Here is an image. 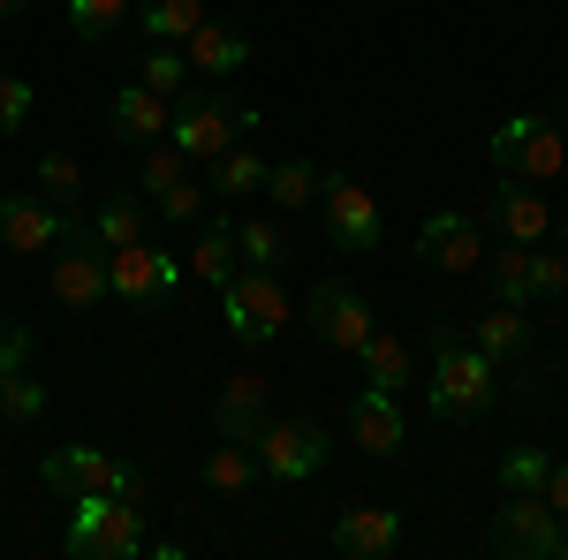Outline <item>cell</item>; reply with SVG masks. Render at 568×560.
<instances>
[{"mask_svg":"<svg viewBox=\"0 0 568 560\" xmlns=\"http://www.w3.org/2000/svg\"><path fill=\"white\" fill-rule=\"evenodd\" d=\"M500 409V364L485 356L463 326H433V379H425V417L433 425H470Z\"/></svg>","mask_w":568,"mask_h":560,"instance_id":"cell-1","label":"cell"},{"mask_svg":"<svg viewBox=\"0 0 568 560\" xmlns=\"http://www.w3.org/2000/svg\"><path fill=\"white\" fill-rule=\"evenodd\" d=\"M251 130H258V106H243L227 84H190L175 99V122H168V136H175L190 160H205V167H213L227 144H243Z\"/></svg>","mask_w":568,"mask_h":560,"instance_id":"cell-2","label":"cell"},{"mask_svg":"<svg viewBox=\"0 0 568 560\" xmlns=\"http://www.w3.org/2000/svg\"><path fill=\"white\" fill-rule=\"evenodd\" d=\"M69 560H130L144 553V508L114 500V492H77L69 500V530H61Z\"/></svg>","mask_w":568,"mask_h":560,"instance_id":"cell-3","label":"cell"},{"mask_svg":"<svg viewBox=\"0 0 568 560\" xmlns=\"http://www.w3.org/2000/svg\"><path fill=\"white\" fill-rule=\"evenodd\" d=\"M220 318H227V334H235L243 348L281 342V326L296 318V296H288L281 265H243V273L220 288Z\"/></svg>","mask_w":568,"mask_h":560,"instance_id":"cell-4","label":"cell"},{"mask_svg":"<svg viewBox=\"0 0 568 560\" xmlns=\"http://www.w3.org/2000/svg\"><path fill=\"white\" fill-rule=\"evenodd\" d=\"M45 258H53L45 288H53V303H61V310H99V303L114 296V288H106V243L91 235V220H77V213H69L61 243H53Z\"/></svg>","mask_w":568,"mask_h":560,"instance_id":"cell-5","label":"cell"},{"mask_svg":"<svg viewBox=\"0 0 568 560\" xmlns=\"http://www.w3.org/2000/svg\"><path fill=\"white\" fill-rule=\"evenodd\" d=\"M485 546L508 560H546V553L568 560V522L546 508V492H500V508L485 522Z\"/></svg>","mask_w":568,"mask_h":560,"instance_id":"cell-6","label":"cell"},{"mask_svg":"<svg viewBox=\"0 0 568 560\" xmlns=\"http://www.w3.org/2000/svg\"><path fill=\"white\" fill-rule=\"evenodd\" d=\"M485 160H493L500 174H524V182H554V174L568 167L561 122H554V114H516V122H500V130H493Z\"/></svg>","mask_w":568,"mask_h":560,"instance_id":"cell-7","label":"cell"},{"mask_svg":"<svg viewBox=\"0 0 568 560\" xmlns=\"http://www.w3.org/2000/svg\"><path fill=\"white\" fill-rule=\"evenodd\" d=\"M318 220H326V235H334L342 258H372V251L387 243V220H379L372 190H364L356 174H326V182H318Z\"/></svg>","mask_w":568,"mask_h":560,"instance_id":"cell-8","label":"cell"},{"mask_svg":"<svg viewBox=\"0 0 568 560\" xmlns=\"http://www.w3.org/2000/svg\"><path fill=\"white\" fill-rule=\"evenodd\" d=\"M258 447V470L273 477V485H304V477H318L326 470V431L318 425H304V417H265V431L251 439Z\"/></svg>","mask_w":568,"mask_h":560,"instance_id":"cell-9","label":"cell"},{"mask_svg":"<svg viewBox=\"0 0 568 560\" xmlns=\"http://www.w3.org/2000/svg\"><path fill=\"white\" fill-rule=\"evenodd\" d=\"M69 227V205H53L45 190H0V251L16 258H45Z\"/></svg>","mask_w":568,"mask_h":560,"instance_id":"cell-10","label":"cell"},{"mask_svg":"<svg viewBox=\"0 0 568 560\" xmlns=\"http://www.w3.org/2000/svg\"><path fill=\"white\" fill-rule=\"evenodd\" d=\"M304 310H311V326H318V342H326V348H342V356H356V348L372 342V326H379L356 281H318Z\"/></svg>","mask_w":568,"mask_h":560,"instance_id":"cell-11","label":"cell"},{"mask_svg":"<svg viewBox=\"0 0 568 560\" xmlns=\"http://www.w3.org/2000/svg\"><path fill=\"white\" fill-rule=\"evenodd\" d=\"M417 265H439V273H478L485 265V220L447 205L417 227Z\"/></svg>","mask_w":568,"mask_h":560,"instance_id":"cell-12","label":"cell"},{"mask_svg":"<svg viewBox=\"0 0 568 560\" xmlns=\"http://www.w3.org/2000/svg\"><path fill=\"white\" fill-rule=\"evenodd\" d=\"M175 281H182V258L160 251V243H122V251H106V288L122 303H160Z\"/></svg>","mask_w":568,"mask_h":560,"instance_id":"cell-13","label":"cell"},{"mask_svg":"<svg viewBox=\"0 0 568 560\" xmlns=\"http://www.w3.org/2000/svg\"><path fill=\"white\" fill-rule=\"evenodd\" d=\"M485 220L500 227V243H546L554 235V205H546V182H524L508 174L493 197H485Z\"/></svg>","mask_w":568,"mask_h":560,"instance_id":"cell-14","label":"cell"},{"mask_svg":"<svg viewBox=\"0 0 568 560\" xmlns=\"http://www.w3.org/2000/svg\"><path fill=\"white\" fill-rule=\"evenodd\" d=\"M251 53H258V45H251V31L213 23V16L182 39V61H190V77H197V84H227V77H243V69H251Z\"/></svg>","mask_w":568,"mask_h":560,"instance_id":"cell-15","label":"cell"},{"mask_svg":"<svg viewBox=\"0 0 568 560\" xmlns=\"http://www.w3.org/2000/svg\"><path fill=\"white\" fill-rule=\"evenodd\" d=\"M349 439L364 447V455H402L409 447V417H402V394H387V387H364L349 401Z\"/></svg>","mask_w":568,"mask_h":560,"instance_id":"cell-16","label":"cell"},{"mask_svg":"<svg viewBox=\"0 0 568 560\" xmlns=\"http://www.w3.org/2000/svg\"><path fill=\"white\" fill-rule=\"evenodd\" d=\"M265 417H273V387H265L258 371H235L213 401V431L220 439H258Z\"/></svg>","mask_w":568,"mask_h":560,"instance_id":"cell-17","label":"cell"},{"mask_svg":"<svg viewBox=\"0 0 568 560\" xmlns=\"http://www.w3.org/2000/svg\"><path fill=\"white\" fill-rule=\"evenodd\" d=\"M45 492H61V500H77V492H106V477H114V455L106 447H91V439H77V447H53L39 462Z\"/></svg>","mask_w":568,"mask_h":560,"instance_id":"cell-18","label":"cell"},{"mask_svg":"<svg viewBox=\"0 0 568 560\" xmlns=\"http://www.w3.org/2000/svg\"><path fill=\"white\" fill-rule=\"evenodd\" d=\"M394 546H402V508H342V516H334V553L387 560Z\"/></svg>","mask_w":568,"mask_h":560,"instance_id":"cell-19","label":"cell"},{"mask_svg":"<svg viewBox=\"0 0 568 560\" xmlns=\"http://www.w3.org/2000/svg\"><path fill=\"white\" fill-rule=\"evenodd\" d=\"M106 122H114L122 144H160L168 122H175V99H160L152 84H122V91H114V106H106Z\"/></svg>","mask_w":568,"mask_h":560,"instance_id":"cell-20","label":"cell"},{"mask_svg":"<svg viewBox=\"0 0 568 560\" xmlns=\"http://www.w3.org/2000/svg\"><path fill=\"white\" fill-rule=\"evenodd\" d=\"M356 356H364V387H387V394L425 387V379H417V356H409V342H402V334H387V326H372V342L356 348Z\"/></svg>","mask_w":568,"mask_h":560,"instance_id":"cell-21","label":"cell"},{"mask_svg":"<svg viewBox=\"0 0 568 560\" xmlns=\"http://www.w3.org/2000/svg\"><path fill=\"white\" fill-rule=\"evenodd\" d=\"M470 342H478L493 364H524V356H530V318H524V303H493V310H478Z\"/></svg>","mask_w":568,"mask_h":560,"instance_id":"cell-22","label":"cell"},{"mask_svg":"<svg viewBox=\"0 0 568 560\" xmlns=\"http://www.w3.org/2000/svg\"><path fill=\"white\" fill-rule=\"evenodd\" d=\"M130 23L152 45H182L197 23H205V0H130Z\"/></svg>","mask_w":568,"mask_h":560,"instance_id":"cell-23","label":"cell"},{"mask_svg":"<svg viewBox=\"0 0 568 560\" xmlns=\"http://www.w3.org/2000/svg\"><path fill=\"white\" fill-rule=\"evenodd\" d=\"M235 220H197V243H190V273L205 281V288H227L235 281Z\"/></svg>","mask_w":568,"mask_h":560,"instance_id":"cell-24","label":"cell"},{"mask_svg":"<svg viewBox=\"0 0 568 560\" xmlns=\"http://www.w3.org/2000/svg\"><path fill=\"white\" fill-rule=\"evenodd\" d=\"M258 447L251 439H220L213 455H205V492H227V500H243L251 485H258Z\"/></svg>","mask_w":568,"mask_h":560,"instance_id":"cell-25","label":"cell"},{"mask_svg":"<svg viewBox=\"0 0 568 560\" xmlns=\"http://www.w3.org/2000/svg\"><path fill=\"white\" fill-rule=\"evenodd\" d=\"M530 251L538 243H493L485 251V288H493V303H530L538 288H530Z\"/></svg>","mask_w":568,"mask_h":560,"instance_id":"cell-26","label":"cell"},{"mask_svg":"<svg viewBox=\"0 0 568 560\" xmlns=\"http://www.w3.org/2000/svg\"><path fill=\"white\" fill-rule=\"evenodd\" d=\"M144 227H152V213H144V190H114V197L91 213V235H99L106 251H122V243H144Z\"/></svg>","mask_w":568,"mask_h":560,"instance_id":"cell-27","label":"cell"},{"mask_svg":"<svg viewBox=\"0 0 568 560\" xmlns=\"http://www.w3.org/2000/svg\"><path fill=\"white\" fill-rule=\"evenodd\" d=\"M265 167H273V160H265L258 144H227V152L213 160V182H205V190H213V197H258Z\"/></svg>","mask_w":568,"mask_h":560,"instance_id":"cell-28","label":"cell"},{"mask_svg":"<svg viewBox=\"0 0 568 560\" xmlns=\"http://www.w3.org/2000/svg\"><path fill=\"white\" fill-rule=\"evenodd\" d=\"M318 182H326V174L311 167V160H273V167H265V205H281V213H304V205H318Z\"/></svg>","mask_w":568,"mask_h":560,"instance_id":"cell-29","label":"cell"},{"mask_svg":"<svg viewBox=\"0 0 568 560\" xmlns=\"http://www.w3.org/2000/svg\"><path fill=\"white\" fill-rule=\"evenodd\" d=\"M235 258L243 265H288V227H281L273 213L235 220Z\"/></svg>","mask_w":568,"mask_h":560,"instance_id":"cell-30","label":"cell"},{"mask_svg":"<svg viewBox=\"0 0 568 560\" xmlns=\"http://www.w3.org/2000/svg\"><path fill=\"white\" fill-rule=\"evenodd\" d=\"M182 174H190V152H182L175 136H160V144H144V160H136V190H144V205H152L160 190H175Z\"/></svg>","mask_w":568,"mask_h":560,"instance_id":"cell-31","label":"cell"},{"mask_svg":"<svg viewBox=\"0 0 568 560\" xmlns=\"http://www.w3.org/2000/svg\"><path fill=\"white\" fill-rule=\"evenodd\" d=\"M136 84H152L160 99H182V91L197 84V77H190L182 45H144V61H136Z\"/></svg>","mask_w":568,"mask_h":560,"instance_id":"cell-32","label":"cell"},{"mask_svg":"<svg viewBox=\"0 0 568 560\" xmlns=\"http://www.w3.org/2000/svg\"><path fill=\"white\" fill-rule=\"evenodd\" d=\"M69 23L84 45H106L122 23H130V0H69Z\"/></svg>","mask_w":568,"mask_h":560,"instance_id":"cell-33","label":"cell"},{"mask_svg":"<svg viewBox=\"0 0 568 560\" xmlns=\"http://www.w3.org/2000/svg\"><path fill=\"white\" fill-rule=\"evenodd\" d=\"M45 417V387L31 371H8L0 379V425H39Z\"/></svg>","mask_w":568,"mask_h":560,"instance_id":"cell-34","label":"cell"},{"mask_svg":"<svg viewBox=\"0 0 568 560\" xmlns=\"http://www.w3.org/2000/svg\"><path fill=\"white\" fill-rule=\"evenodd\" d=\"M205 205H213V190H205V182H190V174H182L175 190H160V197H152V213L168 220V227H197Z\"/></svg>","mask_w":568,"mask_h":560,"instance_id":"cell-35","label":"cell"},{"mask_svg":"<svg viewBox=\"0 0 568 560\" xmlns=\"http://www.w3.org/2000/svg\"><path fill=\"white\" fill-rule=\"evenodd\" d=\"M500 492H546V447H508L500 455Z\"/></svg>","mask_w":568,"mask_h":560,"instance_id":"cell-36","label":"cell"},{"mask_svg":"<svg viewBox=\"0 0 568 560\" xmlns=\"http://www.w3.org/2000/svg\"><path fill=\"white\" fill-rule=\"evenodd\" d=\"M39 190L53 197V205H77V197H84V167H77L69 152H45L39 160Z\"/></svg>","mask_w":568,"mask_h":560,"instance_id":"cell-37","label":"cell"},{"mask_svg":"<svg viewBox=\"0 0 568 560\" xmlns=\"http://www.w3.org/2000/svg\"><path fill=\"white\" fill-rule=\"evenodd\" d=\"M31 106H39V91L23 84V77H8V69H0V136L23 130V122H31Z\"/></svg>","mask_w":568,"mask_h":560,"instance_id":"cell-38","label":"cell"},{"mask_svg":"<svg viewBox=\"0 0 568 560\" xmlns=\"http://www.w3.org/2000/svg\"><path fill=\"white\" fill-rule=\"evenodd\" d=\"M530 288H538V296H568V258L561 251H546V243L530 251Z\"/></svg>","mask_w":568,"mask_h":560,"instance_id":"cell-39","label":"cell"},{"mask_svg":"<svg viewBox=\"0 0 568 560\" xmlns=\"http://www.w3.org/2000/svg\"><path fill=\"white\" fill-rule=\"evenodd\" d=\"M8 371H31V326L23 318H0V379Z\"/></svg>","mask_w":568,"mask_h":560,"instance_id":"cell-40","label":"cell"},{"mask_svg":"<svg viewBox=\"0 0 568 560\" xmlns=\"http://www.w3.org/2000/svg\"><path fill=\"white\" fill-rule=\"evenodd\" d=\"M106 492H114V500H130V508H144V492H152V485H144V470H136V462H114Z\"/></svg>","mask_w":568,"mask_h":560,"instance_id":"cell-41","label":"cell"},{"mask_svg":"<svg viewBox=\"0 0 568 560\" xmlns=\"http://www.w3.org/2000/svg\"><path fill=\"white\" fill-rule=\"evenodd\" d=\"M546 508L568 522V455H561V462H546Z\"/></svg>","mask_w":568,"mask_h":560,"instance_id":"cell-42","label":"cell"},{"mask_svg":"<svg viewBox=\"0 0 568 560\" xmlns=\"http://www.w3.org/2000/svg\"><path fill=\"white\" fill-rule=\"evenodd\" d=\"M23 8H31V0H0V16H23Z\"/></svg>","mask_w":568,"mask_h":560,"instance_id":"cell-43","label":"cell"}]
</instances>
